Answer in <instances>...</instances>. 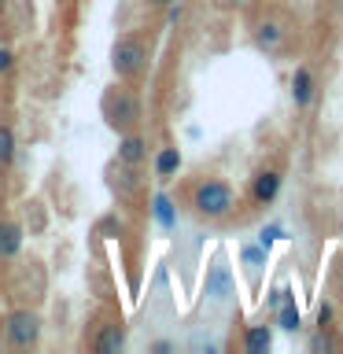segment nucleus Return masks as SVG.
Returning <instances> with one entry per match:
<instances>
[{"label": "nucleus", "instance_id": "obj_1", "mask_svg": "<svg viewBox=\"0 0 343 354\" xmlns=\"http://www.w3.org/2000/svg\"><path fill=\"white\" fill-rule=\"evenodd\" d=\"M181 207L192 214L196 221H207V225H225V221L237 218V188H232L225 177L214 174H199L188 185H181Z\"/></svg>", "mask_w": 343, "mask_h": 354}, {"label": "nucleus", "instance_id": "obj_2", "mask_svg": "<svg viewBox=\"0 0 343 354\" xmlns=\"http://www.w3.org/2000/svg\"><path fill=\"white\" fill-rule=\"evenodd\" d=\"M111 71H115L118 82L140 85L151 71V37L140 30H126L118 33L115 44H111Z\"/></svg>", "mask_w": 343, "mask_h": 354}, {"label": "nucleus", "instance_id": "obj_3", "mask_svg": "<svg viewBox=\"0 0 343 354\" xmlns=\"http://www.w3.org/2000/svg\"><path fill=\"white\" fill-rule=\"evenodd\" d=\"M100 115H104L107 129H115V133L140 129L144 126V100L137 93V85L115 82L111 88H104V96H100Z\"/></svg>", "mask_w": 343, "mask_h": 354}, {"label": "nucleus", "instance_id": "obj_4", "mask_svg": "<svg viewBox=\"0 0 343 354\" xmlns=\"http://www.w3.org/2000/svg\"><path fill=\"white\" fill-rule=\"evenodd\" d=\"M251 41L266 55H288L295 48V22L281 8H266L251 19Z\"/></svg>", "mask_w": 343, "mask_h": 354}, {"label": "nucleus", "instance_id": "obj_5", "mask_svg": "<svg viewBox=\"0 0 343 354\" xmlns=\"http://www.w3.org/2000/svg\"><path fill=\"white\" fill-rule=\"evenodd\" d=\"M41 336H44V321L37 314V306H15L8 310L4 317V343L11 351H33L41 347Z\"/></svg>", "mask_w": 343, "mask_h": 354}, {"label": "nucleus", "instance_id": "obj_6", "mask_svg": "<svg viewBox=\"0 0 343 354\" xmlns=\"http://www.w3.org/2000/svg\"><path fill=\"white\" fill-rule=\"evenodd\" d=\"M85 347L89 351H122L126 347V328H122V317H115L111 310H96L93 317L85 321Z\"/></svg>", "mask_w": 343, "mask_h": 354}, {"label": "nucleus", "instance_id": "obj_7", "mask_svg": "<svg viewBox=\"0 0 343 354\" xmlns=\"http://www.w3.org/2000/svg\"><path fill=\"white\" fill-rule=\"evenodd\" d=\"M11 273L19 277V281H11V299L22 306H37L44 299V288H48V277H44L41 262L30 259V262H15L11 266Z\"/></svg>", "mask_w": 343, "mask_h": 354}, {"label": "nucleus", "instance_id": "obj_8", "mask_svg": "<svg viewBox=\"0 0 343 354\" xmlns=\"http://www.w3.org/2000/svg\"><path fill=\"white\" fill-rule=\"evenodd\" d=\"M284 188V170L281 166H259V170L251 174L248 181V203L251 210H266L277 203V196H281Z\"/></svg>", "mask_w": 343, "mask_h": 354}, {"label": "nucleus", "instance_id": "obj_9", "mask_svg": "<svg viewBox=\"0 0 343 354\" xmlns=\"http://www.w3.org/2000/svg\"><path fill=\"white\" fill-rule=\"evenodd\" d=\"M107 185H111V192H115L122 203H133V199L140 196V188H144V181H140V166H126V162L115 159Z\"/></svg>", "mask_w": 343, "mask_h": 354}, {"label": "nucleus", "instance_id": "obj_10", "mask_svg": "<svg viewBox=\"0 0 343 354\" xmlns=\"http://www.w3.org/2000/svg\"><path fill=\"white\" fill-rule=\"evenodd\" d=\"M148 155H151V140H148V133H144V129L118 133V155H115L118 162L144 166V162H148Z\"/></svg>", "mask_w": 343, "mask_h": 354}, {"label": "nucleus", "instance_id": "obj_11", "mask_svg": "<svg viewBox=\"0 0 343 354\" xmlns=\"http://www.w3.org/2000/svg\"><path fill=\"white\" fill-rule=\"evenodd\" d=\"M314 96H317V74H314V66L299 63L295 71H292V104L299 111H306L310 104H314Z\"/></svg>", "mask_w": 343, "mask_h": 354}, {"label": "nucleus", "instance_id": "obj_12", "mask_svg": "<svg viewBox=\"0 0 343 354\" xmlns=\"http://www.w3.org/2000/svg\"><path fill=\"white\" fill-rule=\"evenodd\" d=\"M240 347L248 351V354H266L273 347V321H254V325H248V332H243V339H240Z\"/></svg>", "mask_w": 343, "mask_h": 354}, {"label": "nucleus", "instance_id": "obj_13", "mask_svg": "<svg viewBox=\"0 0 343 354\" xmlns=\"http://www.w3.org/2000/svg\"><path fill=\"white\" fill-rule=\"evenodd\" d=\"M22 251V225L15 218H0V262H15Z\"/></svg>", "mask_w": 343, "mask_h": 354}, {"label": "nucleus", "instance_id": "obj_14", "mask_svg": "<svg viewBox=\"0 0 343 354\" xmlns=\"http://www.w3.org/2000/svg\"><path fill=\"white\" fill-rule=\"evenodd\" d=\"M177 174H181V148H177V144H163V148L155 151V177H159L163 185H170Z\"/></svg>", "mask_w": 343, "mask_h": 354}, {"label": "nucleus", "instance_id": "obj_15", "mask_svg": "<svg viewBox=\"0 0 343 354\" xmlns=\"http://www.w3.org/2000/svg\"><path fill=\"white\" fill-rule=\"evenodd\" d=\"M273 325L281 328V332H299V328H303V314H299L292 292H288V295L281 299V306L273 310Z\"/></svg>", "mask_w": 343, "mask_h": 354}, {"label": "nucleus", "instance_id": "obj_16", "mask_svg": "<svg viewBox=\"0 0 343 354\" xmlns=\"http://www.w3.org/2000/svg\"><path fill=\"white\" fill-rule=\"evenodd\" d=\"M15 151H19V140H15V129L8 122H0V170H8L15 162Z\"/></svg>", "mask_w": 343, "mask_h": 354}, {"label": "nucleus", "instance_id": "obj_17", "mask_svg": "<svg viewBox=\"0 0 343 354\" xmlns=\"http://www.w3.org/2000/svg\"><path fill=\"white\" fill-rule=\"evenodd\" d=\"M336 303L332 299H325V303L317 306V332H336Z\"/></svg>", "mask_w": 343, "mask_h": 354}, {"label": "nucleus", "instance_id": "obj_18", "mask_svg": "<svg viewBox=\"0 0 343 354\" xmlns=\"http://www.w3.org/2000/svg\"><path fill=\"white\" fill-rule=\"evenodd\" d=\"M266 262V248L259 243V248H243V266L251 270V277H259V266Z\"/></svg>", "mask_w": 343, "mask_h": 354}, {"label": "nucleus", "instance_id": "obj_19", "mask_svg": "<svg viewBox=\"0 0 343 354\" xmlns=\"http://www.w3.org/2000/svg\"><path fill=\"white\" fill-rule=\"evenodd\" d=\"M155 218H159L163 225H174V203L166 196H155Z\"/></svg>", "mask_w": 343, "mask_h": 354}, {"label": "nucleus", "instance_id": "obj_20", "mask_svg": "<svg viewBox=\"0 0 343 354\" xmlns=\"http://www.w3.org/2000/svg\"><path fill=\"white\" fill-rule=\"evenodd\" d=\"M11 71H15V52L8 44H0V77H8Z\"/></svg>", "mask_w": 343, "mask_h": 354}, {"label": "nucleus", "instance_id": "obj_21", "mask_svg": "<svg viewBox=\"0 0 343 354\" xmlns=\"http://www.w3.org/2000/svg\"><path fill=\"white\" fill-rule=\"evenodd\" d=\"M277 236H281V225H270V229H262V236H259V243H262L266 251H270V243H273Z\"/></svg>", "mask_w": 343, "mask_h": 354}, {"label": "nucleus", "instance_id": "obj_22", "mask_svg": "<svg viewBox=\"0 0 343 354\" xmlns=\"http://www.w3.org/2000/svg\"><path fill=\"white\" fill-rule=\"evenodd\" d=\"M225 4H229V8H251L254 0H225Z\"/></svg>", "mask_w": 343, "mask_h": 354}, {"label": "nucleus", "instance_id": "obj_23", "mask_svg": "<svg viewBox=\"0 0 343 354\" xmlns=\"http://www.w3.org/2000/svg\"><path fill=\"white\" fill-rule=\"evenodd\" d=\"M148 4H151V8H174L177 0H148Z\"/></svg>", "mask_w": 343, "mask_h": 354}, {"label": "nucleus", "instance_id": "obj_24", "mask_svg": "<svg viewBox=\"0 0 343 354\" xmlns=\"http://www.w3.org/2000/svg\"><path fill=\"white\" fill-rule=\"evenodd\" d=\"M332 4H343V0H332Z\"/></svg>", "mask_w": 343, "mask_h": 354}, {"label": "nucleus", "instance_id": "obj_25", "mask_svg": "<svg viewBox=\"0 0 343 354\" xmlns=\"http://www.w3.org/2000/svg\"><path fill=\"white\" fill-rule=\"evenodd\" d=\"M0 4H4V0H0Z\"/></svg>", "mask_w": 343, "mask_h": 354}]
</instances>
